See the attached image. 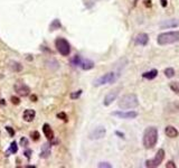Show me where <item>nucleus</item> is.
Here are the masks:
<instances>
[{"mask_svg": "<svg viewBox=\"0 0 179 168\" xmlns=\"http://www.w3.org/2000/svg\"><path fill=\"white\" fill-rule=\"evenodd\" d=\"M158 141V130L155 127H149L145 130L142 144L146 149H152Z\"/></svg>", "mask_w": 179, "mask_h": 168, "instance_id": "f257e3e1", "label": "nucleus"}, {"mask_svg": "<svg viewBox=\"0 0 179 168\" xmlns=\"http://www.w3.org/2000/svg\"><path fill=\"white\" fill-rule=\"evenodd\" d=\"M119 108H121L122 110H129V109H134L139 105V100L138 96L133 93L131 94L123 95L120 100H119Z\"/></svg>", "mask_w": 179, "mask_h": 168, "instance_id": "f03ea898", "label": "nucleus"}, {"mask_svg": "<svg viewBox=\"0 0 179 168\" xmlns=\"http://www.w3.org/2000/svg\"><path fill=\"white\" fill-rule=\"evenodd\" d=\"M157 42L159 45H168V44L179 42V32L162 33L158 36Z\"/></svg>", "mask_w": 179, "mask_h": 168, "instance_id": "7ed1b4c3", "label": "nucleus"}, {"mask_svg": "<svg viewBox=\"0 0 179 168\" xmlns=\"http://www.w3.org/2000/svg\"><path fill=\"white\" fill-rule=\"evenodd\" d=\"M119 77H120V74L118 72H110V73H106L102 76H100L99 79H96L94 81V85L95 86H101L104 84L114 83Z\"/></svg>", "mask_w": 179, "mask_h": 168, "instance_id": "20e7f679", "label": "nucleus"}, {"mask_svg": "<svg viewBox=\"0 0 179 168\" xmlns=\"http://www.w3.org/2000/svg\"><path fill=\"white\" fill-rule=\"evenodd\" d=\"M55 46L57 48V51L59 52V54H62L63 56H68L71 53V46L65 38H57L55 41Z\"/></svg>", "mask_w": 179, "mask_h": 168, "instance_id": "39448f33", "label": "nucleus"}, {"mask_svg": "<svg viewBox=\"0 0 179 168\" xmlns=\"http://www.w3.org/2000/svg\"><path fill=\"white\" fill-rule=\"evenodd\" d=\"M163 158H165V150L163 149H159L153 159H149V160L146 161V166L149 168L158 167V166H160V164L162 163Z\"/></svg>", "mask_w": 179, "mask_h": 168, "instance_id": "423d86ee", "label": "nucleus"}, {"mask_svg": "<svg viewBox=\"0 0 179 168\" xmlns=\"http://www.w3.org/2000/svg\"><path fill=\"white\" fill-rule=\"evenodd\" d=\"M14 89H15L16 93L18 95H20V96H27V95L30 93L29 86L24 83H16L15 86H14Z\"/></svg>", "mask_w": 179, "mask_h": 168, "instance_id": "0eeeda50", "label": "nucleus"}, {"mask_svg": "<svg viewBox=\"0 0 179 168\" xmlns=\"http://www.w3.org/2000/svg\"><path fill=\"white\" fill-rule=\"evenodd\" d=\"M112 116L118 117L120 119H134L138 113L136 111H114L112 112Z\"/></svg>", "mask_w": 179, "mask_h": 168, "instance_id": "6e6552de", "label": "nucleus"}, {"mask_svg": "<svg viewBox=\"0 0 179 168\" xmlns=\"http://www.w3.org/2000/svg\"><path fill=\"white\" fill-rule=\"evenodd\" d=\"M119 91H120V87H118L116 90H112L111 92H109L107 94L105 95V98H104V101H103V104L107 106V105H110L113 101H116V96L119 95Z\"/></svg>", "mask_w": 179, "mask_h": 168, "instance_id": "1a4fd4ad", "label": "nucleus"}, {"mask_svg": "<svg viewBox=\"0 0 179 168\" xmlns=\"http://www.w3.org/2000/svg\"><path fill=\"white\" fill-rule=\"evenodd\" d=\"M105 128H103V127H97V128H95L94 130L90 133V139H92V140H97V139H101V138H103V137L105 136Z\"/></svg>", "mask_w": 179, "mask_h": 168, "instance_id": "9d476101", "label": "nucleus"}, {"mask_svg": "<svg viewBox=\"0 0 179 168\" xmlns=\"http://www.w3.org/2000/svg\"><path fill=\"white\" fill-rule=\"evenodd\" d=\"M148 42H149V36H148L146 33H140L138 34L134 38V43L137 45H141V46H145L147 45Z\"/></svg>", "mask_w": 179, "mask_h": 168, "instance_id": "9b49d317", "label": "nucleus"}, {"mask_svg": "<svg viewBox=\"0 0 179 168\" xmlns=\"http://www.w3.org/2000/svg\"><path fill=\"white\" fill-rule=\"evenodd\" d=\"M35 117H36V112H35V110H32V109H27V110H25V112L22 113V119H24L26 122H32V120L35 119Z\"/></svg>", "mask_w": 179, "mask_h": 168, "instance_id": "f8f14e48", "label": "nucleus"}, {"mask_svg": "<svg viewBox=\"0 0 179 168\" xmlns=\"http://www.w3.org/2000/svg\"><path fill=\"white\" fill-rule=\"evenodd\" d=\"M179 26V20L177 19H169V20H165L160 24L161 28H174V27H178Z\"/></svg>", "mask_w": 179, "mask_h": 168, "instance_id": "ddd939ff", "label": "nucleus"}, {"mask_svg": "<svg viewBox=\"0 0 179 168\" xmlns=\"http://www.w3.org/2000/svg\"><path fill=\"white\" fill-rule=\"evenodd\" d=\"M80 67L84 71H88V70H92L94 67V62L88 60V58H82V62H81V65Z\"/></svg>", "mask_w": 179, "mask_h": 168, "instance_id": "4468645a", "label": "nucleus"}, {"mask_svg": "<svg viewBox=\"0 0 179 168\" xmlns=\"http://www.w3.org/2000/svg\"><path fill=\"white\" fill-rule=\"evenodd\" d=\"M43 132H44L45 137H46L48 140L54 139V131L48 123H45V125L43 126Z\"/></svg>", "mask_w": 179, "mask_h": 168, "instance_id": "2eb2a0df", "label": "nucleus"}, {"mask_svg": "<svg viewBox=\"0 0 179 168\" xmlns=\"http://www.w3.org/2000/svg\"><path fill=\"white\" fill-rule=\"evenodd\" d=\"M165 133H166V136L169 137V138H176V137H178V135H179L178 130L172 126L166 127V129H165Z\"/></svg>", "mask_w": 179, "mask_h": 168, "instance_id": "dca6fc26", "label": "nucleus"}, {"mask_svg": "<svg viewBox=\"0 0 179 168\" xmlns=\"http://www.w3.org/2000/svg\"><path fill=\"white\" fill-rule=\"evenodd\" d=\"M51 156V145L48 142L44 144L42 146V150H41V157L46 159Z\"/></svg>", "mask_w": 179, "mask_h": 168, "instance_id": "f3484780", "label": "nucleus"}, {"mask_svg": "<svg viewBox=\"0 0 179 168\" xmlns=\"http://www.w3.org/2000/svg\"><path fill=\"white\" fill-rule=\"evenodd\" d=\"M157 75H158V71L155 70V68L151 70V71H149V72H146V73L142 74V76L145 79H147V80H153V79L157 77Z\"/></svg>", "mask_w": 179, "mask_h": 168, "instance_id": "a211bd4d", "label": "nucleus"}, {"mask_svg": "<svg viewBox=\"0 0 179 168\" xmlns=\"http://www.w3.org/2000/svg\"><path fill=\"white\" fill-rule=\"evenodd\" d=\"M9 67L15 72H19V71L22 70V65L20 63H18V62H14V61H11L9 63Z\"/></svg>", "mask_w": 179, "mask_h": 168, "instance_id": "6ab92c4d", "label": "nucleus"}, {"mask_svg": "<svg viewBox=\"0 0 179 168\" xmlns=\"http://www.w3.org/2000/svg\"><path fill=\"white\" fill-rule=\"evenodd\" d=\"M81 62H82V57H81L80 55H75L73 58L71 60V63H72V65L75 66V67H80Z\"/></svg>", "mask_w": 179, "mask_h": 168, "instance_id": "aec40b11", "label": "nucleus"}, {"mask_svg": "<svg viewBox=\"0 0 179 168\" xmlns=\"http://www.w3.org/2000/svg\"><path fill=\"white\" fill-rule=\"evenodd\" d=\"M169 87H170L176 94L179 95V82H177V81L170 82V83H169Z\"/></svg>", "mask_w": 179, "mask_h": 168, "instance_id": "412c9836", "label": "nucleus"}, {"mask_svg": "<svg viewBox=\"0 0 179 168\" xmlns=\"http://www.w3.org/2000/svg\"><path fill=\"white\" fill-rule=\"evenodd\" d=\"M61 21L58 20V19H55V20L51 24V30H55V29H58V28H61Z\"/></svg>", "mask_w": 179, "mask_h": 168, "instance_id": "4be33fe9", "label": "nucleus"}, {"mask_svg": "<svg viewBox=\"0 0 179 168\" xmlns=\"http://www.w3.org/2000/svg\"><path fill=\"white\" fill-rule=\"evenodd\" d=\"M17 151H18V146H17L16 141H12V142L10 144V148H9L8 152H11V154H16Z\"/></svg>", "mask_w": 179, "mask_h": 168, "instance_id": "5701e85b", "label": "nucleus"}, {"mask_svg": "<svg viewBox=\"0 0 179 168\" xmlns=\"http://www.w3.org/2000/svg\"><path fill=\"white\" fill-rule=\"evenodd\" d=\"M165 75H166L168 79L172 77V76L175 75V70H174L172 67H168V68H166V70H165Z\"/></svg>", "mask_w": 179, "mask_h": 168, "instance_id": "b1692460", "label": "nucleus"}, {"mask_svg": "<svg viewBox=\"0 0 179 168\" xmlns=\"http://www.w3.org/2000/svg\"><path fill=\"white\" fill-rule=\"evenodd\" d=\"M82 94V90H78V91H75V92H72L71 95H70V98L72 99V100H75V99H78L80 96Z\"/></svg>", "mask_w": 179, "mask_h": 168, "instance_id": "393cba45", "label": "nucleus"}, {"mask_svg": "<svg viewBox=\"0 0 179 168\" xmlns=\"http://www.w3.org/2000/svg\"><path fill=\"white\" fill-rule=\"evenodd\" d=\"M11 103L15 105H18L20 103V100H19V98H17V96H11Z\"/></svg>", "mask_w": 179, "mask_h": 168, "instance_id": "a878e982", "label": "nucleus"}, {"mask_svg": "<svg viewBox=\"0 0 179 168\" xmlns=\"http://www.w3.org/2000/svg\"><path fill=\"white\" fill-rule=\"evenodd\" d=\"M30 136H32V140L37 141V140L39 139V132H38V131H34V132H32V133H30Z\"/></svg>", "mask_w": 179, "mask_h": 168, "instance_id": "bb28decb", "label": "nucleus"}, {"mask_svg": "<svg viewBox=\"0 0 179 168\" xmlns=\"http://www.w3.org/2000/svg\"><path fill=\"white\" fill-rule=\"evenodd\" d=\"M97 167H100V168H111L112 166H111L109 163H100V164L97 165Z\"/></svg>", "mask_w": 179, "mask_h": 168, "instance_id": "cd10ccee", "label": "nucleus"}, {"mask_svg": "<svg viewBox=\"0 0 179 168\" xmlns=\"http://www.w3.org/2000/svg\"><path fill=\"white\" fill-rule=\"evenodd\" d=\"M28 144H29V142H28V139H27V138L24 137V138L20 139V145L22 147H24V146H28Z\"/></svg>", "mask_w": 179, "mask_h": 168, "instance_id": "c85d7f7f", "label": "nucleus"}, {"mask_svg": "<svg viewBox=\"0 0 179 168\" xmlns=\"http://www.w3.org/2000/svg\"><path fill=\"white\" fill-rule=\"evenodd\" d=\"M57 118H58V119H62V120H64V121H66V120H67L66 113H64V112H61V113H58V114H57Z\"/></svg>", "mask_w": 179, "mask_h": 168, "instance_id": "c756f323", "label": "nucleus"}, {"mask_svg": "<svg viewBox=\"0 0 179 168\" xmlns=\"http://www.w3.org/2000/svg\"><path fill=\"white\" fill-rule=\"evenodd\" d=\"M6 130H7L8 132H9V135H10L11 137L15 135V131L12 130V128H11V127H6Z\"/></svg>", "mask_w": 179, "mask_h": 168, "instance_id": "7c9ffc66", "label": "nucleus"}, {"mask_svg": "<svg viewBox=\"0 0 179 168\" xmlns=\"http://www.w3.org/2000/svg\"><path fill=\"white\" fill-rule=\"evenodd\" d=\"M30 154H32V150L27 149V150L25 151V154H24V155L26 156V158H27V159H29V158H30Z\"/></svg>", "mask_w": 179, "mask_h": 168, "instance_id": "2f4dec72", "label": "nucleus"}, {"mask_svg": "<svg viewBox=\"0 0 179 168\" xmlns=\"http://www.w3.org/2000/svg\"><path fill=\"white\" fill-rule=\"evenodd\" d=\"M166 167H172V168H175V167H176V165H174V163H172V161H168V164L166 165Z\"/></svg>", "mask_w": 179, "mask_h": 168, "instance_id": "473e14b6", "label": "nucleus"}, {"mask_svg": "<svg viewBox=\"0 0 179 168\" xmlns=\"http://www.w3.org/2000/svg\"><path fill=\"white\" fill-rule=\"evenodd\" d=\"M160 2H161V6L162 7H167V0H160Z\"/></svg>", "mask_w": 179, "mask_h": 168, "instance_id": "72a5a7b5", "label": "nucleus"}, {"mask_svg": "<svg viewBox=\"0 0 179 168\" xmlns=\"http://www.w3.org/2000/svg\"><path fill=\"white\" fill-rule=\"evenodd\" d=\"M30 100H32V101H36V100H37V96H36V95H32V96H30Z\"/></svg>", "mask_w": 179, "mask_h": 168, "instance_id": "f704fd0d", "label": "nucleus"}, {"mask_svg": "<svg viewBox=\"0 0 179 168\" xmlns=\"http://www.w3.org/2000/svg\"><path fill=\"white\" fill-rule=\"evenodd\" d=\"M116 135H119V136H121V138H123V133H120L119 131H116Z\"/></svg>", "mask_w": 179, "mask_h": 168, "instance_id": "c9c22d12", "label": "nucleus"}, {"mask_svg": "<svg viewBox=\"0 0 179 168\" xmlns=\"http://www.w3.org/2000/svg\"><path fill=\"white\" fill-rule=\"evenodd\" d=\"M5 100H0V104H5V102H3Z\"/></svg>", "mask_w": 179, "mask_h": 168, "instance_id": "e433bc0d", "label": "nucleus"}]
</instances>
